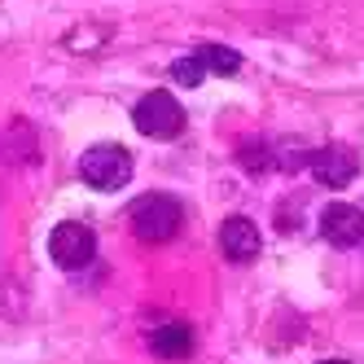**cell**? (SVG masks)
<instances>
[{
	"instance_id": "cell-9",
	"label": "cell",
	"mask_w": 364,
	"mask_h": 364,
	"mask_svg": "<svg viewBox=\"0 0 364 364\" xmlns=\"http://www.w3.org/2000/svg\"><path fill=\"white\" fill-rule=\"evenodd\" d=\"M198 58L206 62V70H211V75H228V80L242 70V58L232 53V48H224V44H206V48H198Z\"/></svg>"
},
{
	"instance_id": "cell-6",
	"label": "cell",
	"mask_w": 364,
	"mask_h": 364,
	"mask_svg": "<svg viewBox=\"0 0 364 364\" xmlns=\"http://www.w3.org/2000/svg\"><path fill=\"white\" fill-rule=\"evenodd\" d=\"M321 237L329 246H360L364 242V211L351 202H329L321 211Z\"/></svg>"
},
{
	"instance_id": "cell-3",
	"label": "cell",
	"mask_w": 364,
	"mask_h": 364,
	"mask_svg": "<svg viewBox=\"0 0 364 364\" xmlns=\"http://www.w3.org/2000/svg\"><path fill=\"white\" fill-rule=\"evenodd\" d=\"M132 123H136V132H145L154 141H171V136L185 132V110L167 92H145L132 110Z\"/></svg>"
},
{
	"instance_id": "cell-4",
	"label": "cell",
	"mask_w": 364,
	"mask_h": 364,
	"mask_svg": "<svg viewBox=\"0 0 364 364\" xmlns=\"http://www.w3.org/2000/svg\"><path fill=\"white\" fill-rule=\"evenodd\" d=\"M48 255H53V264L66 268V272L88 268L92 255H97L92 228H84V224H58L53 232H48Z\"/></svg>"
},
{
	"instance_id": "cell-10",
	"label": "cell",
	"mask_w": 364,
	"mask_h": 364,
	"mask_svg": "<svg viewBox=\"0 0 364 364\" xmlns=\"http://www.w3.org/2000/svg\"><path fill=\"white\" fill-rule=\"evenodd\" d=\"M237 159H242V167H246V171H255V176H259V171H268V167H272V149H268V141H264V136H246V141H242V149H237Z\"/></svg>"
},
{
	"instance_id": "cell-5",
	"label": "cell",
	"mask_w": 364,
	"mask_h": 364,
	"mask_svg": "<svg viewBox=\"0 0 364 364\" xmlns=\"http://www.w3.org/2000/svg\"><path fill=\"white\" fill-rule=\"evenodd\" d=\"M307 171L316 176V185H325V189H347L360 176V159L347 145H321V149L307 154Z\"/></svg>"
},
{
	"instance_id": "cell-12",
	"label": "cell",
	"mask_w": 364,
	"mask_h": 364,
	"mask_svg": "<svg viewBox=\"0 0 364 364\" xmlns=\"http://www.w3.org/2000/svg\"><path fill=\"white\" fill-rule=\"evenodd\" d=\"M321 364H351V360H321Z\"/></svg>"
},
{
	"instance_id": "cell-7",
	"label": "cell",
	"mask_w": 364,
	"mask_h": 364,
	"mask_svg": "<svg viewBox=\"0 0 364 364\" xmlns=\"http://www.w3.org/2000/svg\"><path fill=\"white\" fill-rule=\"evenodd\" d=\"M259 246H264V237H259V228L246 215H232V220L220 224V250H224V259H232V264H250L259 255Z\"/></svg>"
},
{
	"instance_id": "cell-11",
	"label": "cell",
	"mask_w": 364,
	"mask_h": 364,
	"mask_svg": "<svg viewBox=\"0 0 364 364\" xmlns=\"http://www.w3.org/2000/svg\"><path fill=\"white\" fill-rule=\"evenodd\" d=\"M206 75H211V70H206V62H202L198 53H189V58H180V62L171 66V80H176L180 88H198V84L206 80Z\"/></svg>"
},
{
	"instance_id": "cell-1",
	"label": "cell",
	"mask_w": 364,
	"mask_h": 364,
	"mask_svg": "<svg viewBox=\"0 0 364 364\" xmlns=\"http://www.w3.org/2000/svg\"><path fill=\"white\" fill-rule=\"evenodd\" d=\"M180 220H185V211H180V202L171 193H145L132 202V232L149 246L171 242L180 232Z\"/></svg>"
},
{
	"instance_id": "cell-2",
	"label": "cell",
	"mask_w": 364,
	"mask_h": 364,
	"mask_svg": "<svg viewBox=\"0 0 364 364\" xmlns=\"http://www.w3.org/2000/svg\"><path fill=\"white\" fill-rule=\"evenodd\" d=\"M80 176H84V185H92L101 193H114L132 180V154L123 145H92L80 154Z\"/></svg>"
},
{
	"instance_id": "cell-8",
	"label": "cell",
	"mask_w": 364,
	"mask_h": 364,
	"mask_svg": "<svg viewBox=\"0 0 364 364\" xmlns=\"http://www.w3.org/2000/svg\"><path fill=\"white\" fill-rule=\"evenodd\" d=\"M149 347L154 355H167V360H185L193 351V329L180 325V321H163L159 329L149 333Z\"/></svg>"
}]
</instances>
